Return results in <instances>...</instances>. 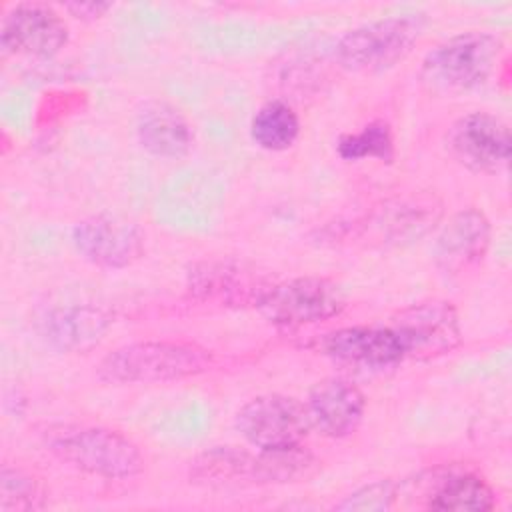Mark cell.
I'll use <instances>...</instances> for the list:
<instances>
[{
	"instance_id": "4fadbf2b",
	"label": "cell",
	"mask_w": 512,
	"mask_h": 512,
	"mask_svg": "<svg viewBox=\"0 0 512 512\" xmlns=\"http://www.w3.org/2000/svg\"><path fill=\"white\" fill-rule=\"evenodd\" d=\"M492 226L478 208L454 212L434 242V262L448 276H462L474 270L490 248Z\"/></svg>"
},
{
	"instance_id": "277c9868",
	"label": "cell",
	"mask_w": 512,
	"mask_h": 512,
	"mask_svg": "<svg viewBox=\"0 0 512 512\" xmlns=\"http://www.w3.org/2000/svg\"><path fill=\"white\" fill-rule=\"evenodd\" d=\"M424 30L416 14L386 16L348 30L334 48L336 62L358 74L382 72L404 60Z\"/></svg>"
},
{
	"instance_id": "30bf717a",
	"label": "cell",
	"mask_w": 512,
	"mask_h": 512,
	"mask_svg": "<svg viewBox=\"0 0 512 512\" xmlns=\"http://www.w3.org/2000/svg\"><path fill=\"white\" fill-rule=\"evenodd\" d=\"M142 228L116 214H94L72 226L74 250L90 264L108 270L132 266L144 254Z\"/></svg>"
},
{
	"instance_id": "603a6c76",
	"label": "cell",
	"mask_w": 512,
	"mask_h": 512,
	"mask_svg": "<svg viewBox=\"0 0 512 512\" xmlns=\"http://www.w3.org/2000/svg\"><path fill=\"white\" fill-rule=\"evenodd\" d=\"M64 8L78 20H98L112 8V4L110 2H68Z\"/></svg>"
},
{
	"instance_id": "d6986e66",
	"label": "cell",
	"mask_w": 512,
	"mask_h": 512,
	"mask_svg": "<svg viewBox=\"0 0 512 512\" xmlns=\"http://www.w3.org/2000/svg\"><path fill=\"white\" fill-rule=\"evenodd\" d=\"M300 136V118L284 100L264 102L250 120L252 142L268 152H284Z\"/></svg>"
},
{
	"instance_id": "52a82bcc",
	"label": "cell",
	"mask_w": 512,
	"mask_h": 512,
	"mask_svg": "<svg viewBox=\"0 0 512 512\" xmlns=\"http://www.w3.org/2000/svg\"><path fill=\"white\" fill-rule=\"evenodd\" d=\"M236 432L256 450L302 446L312 430L306 404L286 394L250 398L234 416Z\"/></svg>"
},
{
	"instance_id": "ac0fdd59",
	"label": "cell",
	"mask_w": 512,
	"mask_h": 512,
	"mask_svg": "<svg viewBox=\"0 0 512 512\" xmlns=\"http://www.w3.org/2000/svg\"><path fill=\"white\" fill-rule=\"evenodd\" d=\"M112 318L96 306H68L46 314L42 320L44 340L60 352H88L100 344Z\"/></svg>"
},
{
	"instance_id": "9a60e30c",
	"label": "cell",
	"mask_w": 512,
	"mask_h": 512,
	"mask_svg": "<svg viewBox=\"0 0 512 512\" xmlns=\"http://www.w3.org/2000/svg\"><path fill=\"white\" fill-rule=\"evenodd\" d=\"M424 508L442 512H484L496 506L494 490L476 472L448 466L436 468L418 480Z\"/></svg>"
},
{
	"instance_id": "44dd1931",
	"label": "cell",
	"mask_w": 512,
	"mask_h": 512,
	"mask_svg": "<svg viewBox=\"0 0 512 512\" xmlns=\"http://www.w3.org/2000/svg\"><path fill=\"white\" fill-rule=\"evenodd\" d=\"M46 506L42 482L18 468L4 464L0 472V512H30Z\"/></svg>"
},
{
	"instance_id": "9c48e42d",
	"label": "cell",
	"mask_w": 512,
	"mask_h": 512,
	"mask_svg": "<svg viewBox=\"0 0 512 512\" xmlns=\"http://www.w3.org/2000/svg\"><path fill=\"white\" fill-rule=\"evenodd\" d=\"M446 148L460 166L472 172L496 174L510 160V128L502 118L474 110L448 128Z\"/></svg>"
},
{
	"instance_id": "8992f818",
	"label": "cell",
	"mask_w": 512,
	"mask_h": 512,
	"mask_svg": "<svg viewBox=\"0 0 512 512\" xmlns=\"http://www.w3.org/2000/svg\"><path fill=\"white\" fill-rule=\"evenodd\" d=\"M346 306V294L330 278L298 276L274 282L258 304V312L272 324L300 328L326 322Z\"/></svg>"
},
{
	"instance_id": "5bb4252c",
	"label": "cell",
	"mask_w": 512,
	"mask_h": 512,
	"mask_svg": "<svg viewBox=\"0 0 512 512\" xmlns=\"http://www.w3.org/2000/svg\"><path fill=\"white\" fill-rule=\"evenodd\" d=\"M310 424L326 438H346L354 434L366 412V398L362 390L338 376L318 380L304 402Z\"/></svg>"
},
{
	"instance_id": "7c38bea8",
	"label": "cell",
	"mask_w": 512,
	"mask_h": 512,
	"mask_svg": "<svg viewBox=\"0 0 512 512\" xmlns=\"http://www.w3.org/2000/svg\"><path fill=\"white\" fill-rule=\"evenodd\" d=\"M314 348L336 362L360 368H388L406 360L400 340L388 324L336 328L322 334Z\"/></svg>"
},
{
	"instance_id": "6da1fadb",
	"label": "cell",
	"mask_w": 512,
	"mask_h": 512,
	"mask_svg": "<svg viewBox=\"0 0 512 512\" xmlns=\"http://www.w3.org/2000/svg\"><path fill=\"white\" fill-rule=\"evenodd\" d=\"M42 436L54 458L92 476L128 480L146 466L138 444L120 430L92 424H58Z\"/></svg>"
},
{
	"instance_id": "7402d4cb",
	"label": "cell",
	"mask_w": 512,
	"mask_h": 512,
	"mask_svg": "<svg viewBox=\"0 0 512 512\" xmlns=\"http://www.w3.org/2000/svg\"><path fill=\"white\" fill-rule=\"evenodd\" d=\"M400 486L392 480H374L370 484L360 486L352 494H348L342 502L336 504L338 510H388L398 496Z\"/></svg>"
},
{
	"instance_id": "2e32d148",
	"label": "cell",
	"mask_w": 512,
	"mask_h": 512,
	"mask_svg": "<svg viewBox=\"0 0 512 512\" xmlns=\"http://www.w3.org/2000/svg\"><path fill=\"white\" fill-rule=\"evenodd\" d=\"M136 136L148 154L166 160L184 158L194 144L190 122L166 100H146L140 106L136 114Z\"/></svg>"
},
{
	"instance_id": "3957f363",
	"label": "cell",
	"mask_w": 512,
	"mask_h": 512,
	"mask_svg": "<svg viewBox=\"0 0 512 512\" xmlns=\"http://www.w3.org/2000/svg\"><path fill=\"white\" fill-rule=\"evenodd\" d=\"M504 44L496 34L468 30L436 44L420 64V82L434 94H460L484 84Z\"/></svg>"
},
{
	"instance_id": "ffe728a7",
	"label": "cell",
	"mask_w": 512,
	"mask_h": 512,
	"mask_svg": "<svg viewBox=\"0 0 512 512\" xmlns=\"http://www.w3.org/2000/svg\"><path fill=\"white\" fill-rule=\"evenodd\" d=\"M336 152L346 162H358L364 158L392 162L396 154L392 128L386 120H372L358 132L342 134L336 142Z\"/></svg>"
},
{
	"instance_id": "e0dca14e",
	"label": "cell",
	"mask_w": 512,
	"mask_h": 512,
	"mask_svg": "<svg viewBox=\"0 0 512 512\" xmlns=\"http://www.w3.org/2000/svg\"><path fill=\"white\" fill-rule=\"evenodd\" d=\"M440 208V202L432 194L388 200L372 214V222L364 224V232L372 230L384 244L412 242L438 222Z\"/></svg>"
},
{
	"instance_id": "ba28073f",
	"label": "cell",
	"mask_w": 512,
	"mask_h": 512,
	"mask_svg": "<svg viewBox=\"0 0 512 512\" xmlns=\"http://www.w3.org/2000/svg\"><path fill=\"white\" fill-rule=\"evenodd\" d=\"M388 326L400 340L406 358L430 360L462 344V326L456 308L446 300L410 304L390 316Z\"/></svg>"
},
{
	"instance_id": "5b68a950",
	"label": "cell",
	"mask_w": 512,
	"mask_h": 512,
	"mask_svg": "<svg viewBox=\"0 0 512 512\" xmlns=\"http://www.w3.org/2000/svg\"><path fill=\"white\" fill-rule=\"evenodd\" d=\"M272 284L268 272L236 258L200 260L186 272L188 294L216 308H258Z\"/></svg>"
},
{
	"instance_id": "7a4b0ae2",
	"label": "cell",
	"mask_w": 512,
	"mask_h": 512,
	"mask_svg": "<svg viewBox=\"0 0 512 512\" xmlns=\"http://www.w3.org/2000/svg\"><path fill=\"white\" fill-rule=\"evenodd\" d=\"M214 366L210 350L192 342L146 340L106 354L96 374L114 384H158L204 374Z\"/></svg>"
},
{
	"instance_id": "8fae6325",
	"label": "cell",
	"mask_w": 512,
	"mask_h": 512,
	"mask_svg": "<svg viewBox=\"0 0 512 512\" xmlns=\"http://www.w3.org/2000/svg\"><path fill=\"white\" fill-rule=\"evenodd\" d=\"M68 44L64 18L46 4L24 2L10 6L0 24L2 54L50 58Z\"/></svg>"
}]
</instances>
